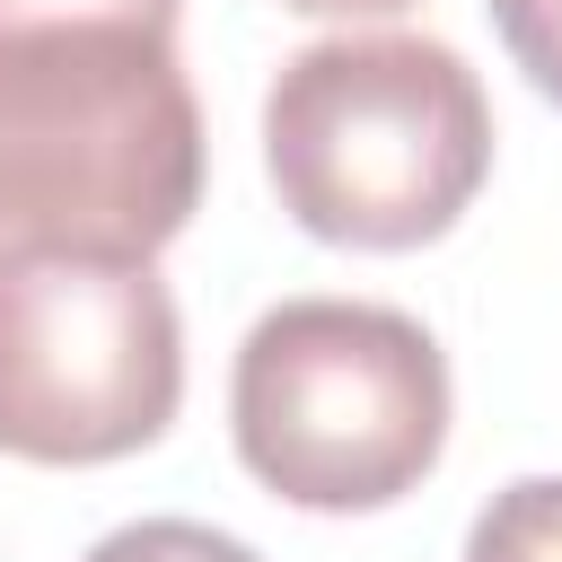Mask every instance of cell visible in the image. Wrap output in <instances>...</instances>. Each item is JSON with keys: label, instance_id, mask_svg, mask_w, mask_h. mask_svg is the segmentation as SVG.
Masks as SVG:
<instances>
[{"label": "cell", "instance_id": "cell-1", "mask_svg": "<svg viewBox=\"0 0 562 562\" xmlns=\"http://www.w3.org/2000/svg\"><path fill=\"white\" fill-rule=\"evenodd\" d=\"M202 202V105L176 35L0 26V263L158 255Z\"/></svg>", "mask_w": 562, "mask_h": 562}, {"label": "cell", "instance_id": "cell-2", "mask_svg": "<svg viewBox=\"0 0 562 562\" xmlns=\"http://www.w3.org/2000/svg\"><path fill=\"white\" fill-rule=\"evenodd\" d=\"M263 167L307 237L404 255L448 237L483 193L492 105L457 44L334 35L281 61L263 97Z\"/></svg>", "mask_w": 562, "mask_h": 562}, {"label": "cell", "instance_id": "cell-3", "mask_svg": "<svg viewBox=\"0 0 562 562\" xmlns=\"http://www.w3.org/2000/svg\"><path fill=\"white\" fill-rule=\"evenodd\" d=\"M228 430L263 492L299 509H386L448 439L439 342L378 299H290L237 342Z\"/></svg>", "mask_w": 562, "mask_h": 562}, {"label": "cell", "instance_id": "cell-4", "mask_svg": "<svg viewBox=\"0 0 562 562\" xmlns=\"http://www.w3.org/2000/svg\"><path fill=\"white\" fill-rule=\"evenodd\" d=\"M184 404V325L149 255L0 263V448L26 465H105Z\"/></svg>", "mask_w": 562, "mask_h": 562}, {"label": "cell", "instance_id": "cell-5", "mask_svg": "<svg viewBox=\"0 0 562 562\" xmlns=\"http://www.w3.org/2000/svg\"><path fill=\"white\" fill-rule=\"evenodd\" d=\"M465 562H562V474L492 492V509L465 536Z\"/></svg>", "mask_w": 562, "mask_h": 562}, {"label": "cell", "instance_id": "cell-6", "mask_svg": "<svg viewBox=\"0 0 562 562\" xmlns=\"http://www.w3.org/2000/svg\"><path fill=\"white\" fill-rule=\"evenodd\" d=\"M79 562H263V553L202 518H140V527H114L105 544H88Z\"/></svg>", "mask_w": 562, "mask_h": 562}, {"label": "cell", "instance_id": "cell-7", "mask_svg": "<svg viewBox=\"0 0 562 562\" xmlns=\"http://www.w3.org/2000/svg\"><path fill=\"white\" fill-rule=\"evenodd\" d=\"M483 9H492V26H501L509 61L562 105V0H483Z\"/></svg>", "mask_w": 562, "mask_h": 562}, {"label": "cell", "instance_id": "cell-8", "mask_svg": "<svg viewBox=\"0 0 562 562\" xmlns=\"http://www.w3.org/2000/svg\"><path fill=\"white\" fill-rule=\"evenodd\" d=\"M184 0H0V26H149L176 35Z\"/></svg>", "mask_w": 562, "mask_h": 562}, {"label": "cell", "instance_id": "cell-9", "mask_svg": "<svg viewBox=\"0 0 562 562\" xmlns=\"http://www.w3.org/2000/svg\"><path fill=\"white\" fill-rule=\"evenodd\" d=\"M281 9H299V18H395L413 0H281Z\"/></svg>", "mask_w": 562, "mask_h": 562}]
</instances>
